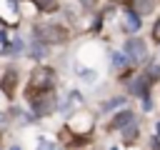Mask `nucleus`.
<instances>
[{"mask_svg": "<svg viewBox=\"0 0 160 150\" xmlns=\"http://www.w3.org/2000/svg\"><path fill=\"white\" fill-rule=\"evenodd\" d=\"M125 55H128L130 60L140 62V60L145 58V45H142V40H138V38L128 40V45H125Z\"/></svg>", "mask_w": 160, "mask_h": 150, "instance_id": "obj_1", "label": "nucleus"}, {"mask_svg": "<svg viewBox=\"0 0 160 150\" xmlns=\"http://www.w3.org/2000/svg\"><path fill=\"white\" fill-rule=\"evenodd\" d=\"M35 88H42V90H48L50 85H52V72L50 70H40V72H35Z\"/></svg>", "mask_w": 160, "mask_h": 150, "instance_id": "obj_2", "label": "nucleus"}, {"mask_svg": "<svg viewBox=\"0 0 160 150\" xmlns=\"http://www.w3.org/2000/svg\"><path fill=\"white\" fill-rule=\"evenodd\" d=\"M130 90L135 92V95H148V78H135V80H130Z\"/></svg>", "mask_w": 160, "mask_h": 150, "instance_id": "obj_3", "label": "nucleus"}, {"mask_svg": "<svg viewBox=\"0 0 160 150\" xmlns=\"http://www.w3.org/2000/svg\"><path fill=\"white\" fill-rule=\"evenodd\" d=\"M125 18H128V25H125V28H128L130 32L140 30V15H138L135 10H128V15H125Z\"/></svg>", "mask_w": 160, "mask_h": 150, "instance_id": "obj_4", "label": "nucleus"}, {"mask_svg": "<svg viewBox=\"0 0 160 150\" xmlns=\"http://www.w3.org/2000/svg\"><path fill=\"white\" fill-rule=\"evenodd\" d=\"M132 120H135V115H132V112H120V115H118V118L112 120V128L122 130V128H125L128 122H132Z\"/></svg>", "mask_w": 160, "mask_h": 150, "instance_id": "obj_5", "label": "nucleus"}, {"mask_svg": "<svg viewBox=\"0 0 160 150\" xmlns=\"http://www.w3.org/2000/svg\"><path fill=\"white\" fill-rule=\"evenodd\" d=\"M135 8H138V10H135L138 15H145V12L152 10V0H135Z\"/></svg>", "mask_w": 160, "mask_h": 150, "instance_id": "obj_6", "label": "nucleus"}, {"mask_svg": "<svg viewBox=\"0 0 160 150\" xmlns=\"http://www.w3.org/2000/svg\"><path fill=\"white\" fill-rule=\"evenodd\" d=\"M112 65L120 70V68H125L128 65V55L125 52H112Z\"/></svg>", "mask_w": 160, "mask_h": 150, "instance_id": "obj_7", "label": "nucleus"}, {"mask_svg": "<svg viewBox=\"0 0 160 150\" xmlns=\"http://www.w3.org/2000/svg\"><path fill=\"white\" fill-rule=\"evenodd\" d=\"M12 80H15V72H8L5 80H2V90H5L8 95H12Z\"/></svg>", "mask_w": 160, "mask_h": 150, "instance_id": "obj_8", "label": "nucleus"}, {"mask_svg": "<svg viewBox=\"0 0 160 150\" xmlns=\"http://www.w3.org/2000/svg\"><path fill=\"white\" fill-rule=\"evenodd\" d=\"M122 102H125V100H122V98H112V100H108V102H105V105H102V110H105V112H108V110H112V108H118V105H122Z\"/></svg>", "mask_w": 160, "mask_h": 150, "instance_id": "obj_9", "label": "nucleus"}, {"mask_svg": "<svg viewBox=\"0 0 160 150\" xmlns=\"http://www.w3.org/2000/svg\"><path fill=\"white\" fill-rule=\"evenodd\" d=\"M38 2V8H42V10H55V0H35Z\"/></svg>", "mask_w": 160, "mask_h": 150, "instance_id": "obj_10", "label": "nucleus"}, {"mask_svg": "<svg viewBox=\"0 0 160 150\" xmlns=\"http://www.w3.org/2000/svg\"><path fill=\"white\" fill-rule=\"evenodd\" d=\"M148 75H150V78H160V68H158V65H152V68H150V72H148Z\"/></svg>", "mask_w": 160, "mask_h": 150, "instance_id": "obj_11", "label": "nucleus"}, {"mask_svg": "<svg viewBox=\"0 0 160 150\" xmlns=\"http://www.w3.org/2000/svg\"><path fill=\"white\" fill-rule=\"evenodd\" d=\"M152 35H155V40H160V20L155 22V28H152Z\"/></svg>", "mask_w": 160, "mask_h": 150, "instance_id": "obj_12", "label": "nucleus"}, {"mask_svg": "<svg viewBox=\"0 0 160 150\" xmlns=\"http://www.w3.org/2000/svg\"><path fill=\"white\" fill-rule=\"evenodd\" d=\"M38 150H52V145H50V142H40V145H38Z\"/></svg>", "mask_w": 160, "mask_h": 150, "instance_id": "obj_13", "label": "nucleus"}, {"mask_svg": "<svg viewBox=\"0 0 160 150\" xmlns=\"http://www.w3.org/2000/svg\"><path fill=\"white\" fill-rule=\"evenodd\" d=\"M0 42H2V45H8V35H5V32H0Z\"/></svg>", "mask_w": 160, "mask_h": 150, "instance_id": "obj_14", "label": "nucleus"}, {"mask_svg": "<svg viewBox=\"0 0 160 150\" xmlns=\"http://www.w3.org/2000/svg\"><path fill=\"white\" fill-rule=\"evenodd\" d=\"M152 150H160V142L158 140H152Z\"/></svg>", "mask_w": 160, "mask_h": 150, "instance_id": "obj_15", "label": "nucleus"}, {"mask_svg": "<svg viewBox=\"0 0 160 150\" xmlns=\"http://www.w3.org/2000/svg\"><path fill=\"white\" fill-rule=\"evenodd\" d=\"M155 132H158V135H160V122H158V125H155Z\"/></svg>", "mask_w": 160, "mask_h": 150, "instance_id": "obj_16", "label": "nucleus"}, {"mask_svg": "<svg viewBox=\"0 0 160 150\" xmlns=\"http://www.w3.org/2000/svg\"><path fill=\"white\" fill-rule=\"evenodd\" d=\"M12 150H20V148H12Z\"/></svg>", "mask_w": 160, "mask_h": 150, "instance_id": "obj_17", "label": "nucleus"}, {"mask_svg": "<svg viewBox=\"0 0 160 150\" xmlns=\"http://www.w3.org/2000/svg\"><path fill=\"white\" fill-rule=\"evenodd\" d=\"M112 150H115V148H112Z\"/></svg>", "mask_w": 160, "mask_h": 150, "instance_id": "obj_18", "label": "nucleus"}]
</instances>
